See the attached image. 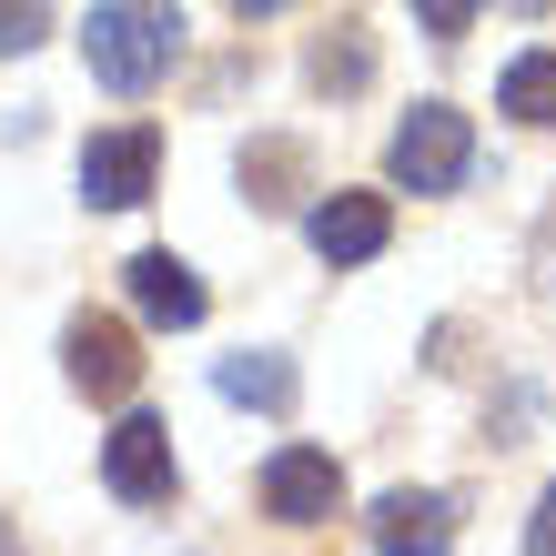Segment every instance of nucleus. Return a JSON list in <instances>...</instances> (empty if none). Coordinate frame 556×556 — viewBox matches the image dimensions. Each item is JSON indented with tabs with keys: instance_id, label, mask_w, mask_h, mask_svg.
<instances>
[{
	"instance_id": "f257e3e1",
	"label": "nucleus",
	"mask_w": 556,
	"mask_h": 556,
	"mask_svg": "<svg viewBox=\"0 0 556 556\" xmlns=\"http://www.w3.org/2000/svg\"><path fill=\"white\" fill-rule=\"evenodd\" d=\"M81 61H91V81H102V91L142 102V91H162V72L182 61V11H173V0H91Z\"/></svg>"
},
{
	"instance_id": "f03ea898",
	"label": "nucleus",
	"mask_w": 556,
	"mask_h": 556,
	"mask_svg": "<svg viewBox=\"0 0 556 556\" xmlns=\"http://www.w3.org/2000/svg\"><path fill=\"white\" fill-rule=\"evenodd\" d=\"M466 162H476V132H466V112H455V102H415L395 122V142H384V173H395L405 192H455V182H466Z\"/></svg>"
},
{
	"instance_id": "7ed1b4c3",
	"label": "nucleus",
	"mask_w": 556,
	"mask_h": 556,
	"mask_svg": "<svg viewBox=\"0 0 556 556\" xmlns=\"http://www.w3.org/2000/svg\"><path fill=\"white\" fill-rule=\"evenodd\" d=\"M61 375H72L91 405H122V395L142 384L132 324H122V314H72V334H61Z\"/></svg>"
},
{
	"instance_id": "20e7f679",
	"label": "nucleus",
	"mask_w": 556,
	"mask_h": 556,
	"mask_svg": "<svg viewBox=\"0 0 556 556\" xmlns=\"http://www.w3.org/2000/svg\"><path fill=\"white\" fill-rule=\"evenodd\" d=\"M102 485L122 506H162L182 485V466H173V425H152V415H122L112 435H102Z\"/></svg>"
},
{
	"instance_id": "39448f33",
	"label": "nucleus",
	"mask_w": 556,
	"mask_h": 556,
	"mask_svg": "<svg viewBox=\"0 0 556 556\" xmlns=\"http://www.w3.org/2000/svg\"><path fill=\"white\" fill-rule=\"evenodd\" d=\"M152 173H162V132L152 122H122V132H102L81 152V203L91 213H132L152 192Z\"/></svg>"
},
{
	"instance_id": "423d86ee",
	"label": "nucleus",
	"mask_w": 556,
	"mask_h": 556,
	"mask_svg": "<svg viewBox=\"0 0 556 556\" xmlns=\"http://www.w3.org/2000/svg\"><path fill=\"white\" fill-rule=\"evenodd\" d=\"M344 506V466L314 445H283L264 466V516H283V527H324V516Z\"/></svg>"
},
{
	"instance_id": "0eeeda50",
	"label": "nucleus",
	"mask_w": 556,
	"mask_h": 556,
	"mask_svg": "<svg viewBox=\"0 0 556 556\" xmlns=\"http://www.w3.org/2000/svg\"><path fill=\"white\" fill-rule=\"evenodd\" d=\"M375 556H455V496L395 485V496L375 506Z\"/></svg>"
},
{
	"instance_id": "6e6552de",
	"label": "nucleus",
	"mask_w": 556,
	"mask_h": 556,
	"mask_svg": "<svg viewBox=\"0 0 556 556\" xmlns=\"http://www.w3.org/2000/svg\"><path fill=\"white\" fill-rule=\"evenodd\" d=\"M304 233H314V253H324V264H375V253H384V233H395V213H384V192H324Z\"/></svg>"
},
{
	"instance_id": "1a4fd4ad",
	"label": "nucleus",
	"mask_w": 556,
	"mask_h": 556,
	"mask_svg": "<svg viewBox=\"0 0 556 556\" xmlns=\"http://www.w3.org/2000/svg\"><path fill=\"white\" fill-rule=\"evenodd\" d=\"M122 283H132V304H142L152 324H173V334H192V324L213 314V293H203V274H192L182 253H132Z\"/></svg>"
},
{
	"instance_id": "9d476101",
	"label": "nucleus",
	"mask_w": 556,
	"mask_h": 556,
	"mask_svg": "<svg viewBox=\"0 0 556 556\" xmlns=\"http://www.w3.org/2000/svg\"><path fill=\"white\" fill-rule=\"evenodd\" d=\"M304 72H314V91H365V81H375V41H365L354 21H334V30L314 41Z\"/></svg>"
},
{
	"instance_id": "9b49d317",
	"label": "nucleus",
	"mask_w": 556,
	"mask_h": 556,
	"mask_svg": "<svg viewBox=\"0 0 556 556\" xmlns=\"http://www.w3.org/2000/svg\"><path fill=\"white\" fill-rule=\"evenodd\" d=\"M223 395H233V405H264V415H283L293 405V365H283V354H223Z\"/></svg>"
},
{
	"instance_id": "f8f14e48",
	"label": "nucleus",
	"mask_w": 556,
	"mask_h": 556,
	"mask_svg": "<svg viewBox=\"0 0 556 556\" xmlns=\"http://www.w3.org/2000/svg\"><path fill=\"white\" fill-rule=\"evenodd\" d=\"M496 102L527 122V132H556V51H527V61L506 72V91H496Z\"/></svg>"
},
{
	"instance_id": "ddd939ff",
	"label": "nucleus",
	"mask_w": 556,
	"mask_h": 556,
	"mask_svg": "<svg viewBox=\"0 0 556 556\" xmlns=\"http://www.w3.org/2000/svg\"><path fill=\"white\" fill-rule=\"evenodd\" d=\"M243 182H253V203H264V213H283L293 192H304V152H293V142H253L243 152Z\"/></svg>"
},
{
	"instance_id": "4468645a",
	"label": "nucleus",
	"mask_w": 556,
	"mask_h": 556,
	"mask_svg": "<svg viewBox=\"0 0 556 556\" xmlns=\"http://www.w3.org/2000/svg\"><path fill=\"white\" fill-rule=\"evenodd\" d=\"M41 30H51V0H0V61H11V51H30Z\"/></svg>"
},
{
	"instance_id": "2eb2a0df",
	"label": "nucleus",
	"mask_w": 556,
	"mask_h": 556,
	"mask_svg": "<svg viewBox=\"0 0 556 556\" xmlns=\"http://www.w3.org/2000/svg\"><path fill=\"white\" fill-rule=\"evenodd\" d=\"M476 11H485V0H415V21L435 30V41H455V30H466Z\"/></svg>"
},
{
	"instance_id": "dca6fc26",
	"label": "nucleus",
	"mask_w": 556,
	"mask_h": 556,
	"mask_svg": "<svg viewBox=\"0 0 556 556\" xmlns=\"http://www.w3.org/2000/svg\"><path fill=\"white\" fill-rule=\"evenodd\" d=\"M527 556H556V485H546L536 516H527Z\"/></svg>"
},
{
	"instance_id": "f3484780",
	"label": "nucleus",
	"mask_w": 556,
	"mask_h": 556,
	"mask_svg": "<svg viewBox=\"0 0 556 556\" xmlns=\"http://www.w3.org/2000/svg\"><path fill=\"white\" fill-rule=\"evenodd\" d=\"M233 21H274V11H293V0H223Z\"/></svg>"
},
{
	"instance_id": "a211bd4d",
	"label": "nucleus",
	"mask_w": 556,
	"mask_h": 556,
	"mask_svg": "<svg viewBox=\"0 0 556 556\" xmlns=\"http://www.w3.org/2000/svg\"><path fill=\"white\" fill-rule=\"evenodd\" d=\"M0 556H21V536H11V516H0Z\"/></svg>"
},
{
	"instance_id": "6ab92c4d",
	"label": "nucleus",
	"mask_w": 556,
	"mask_h": 556,
	"mask_svg": "<svg viewBox=\"0 0 556 556\" xmlns=\"http://www.w3.org/2000/svg\"><path fill=\"white\" fill-rule=\"evenodd\" d=\"M527 11H556V0H527Z\"/></svg>"
}]
</instances>
